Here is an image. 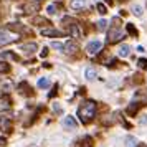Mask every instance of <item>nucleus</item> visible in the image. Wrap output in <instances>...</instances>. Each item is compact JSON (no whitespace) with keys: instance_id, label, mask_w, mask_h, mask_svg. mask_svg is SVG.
Listing matches in <instances>:
<instances>
[{"instance_id":"1","label":"nucleus","mask_w":147,"mask_h":147,"mask_svg":"<svg viewBox=\"0 0 147 147\" xmlns=\"http://www.w3.org/2000/svg\"><path fill=\"white\" fill-rule=\"evenodd\" d=\"M94 116H96V102H94V101H86V102H83L80 106V109H78V117H80L81 122H84V124H88Z\"/></svg>"},{"instance_id":"2","label":"nucleus","mask_w":147,"mask_h":147,"mask_svg":"<svg viewBox=\"0 0 147 147\" xmlns=\"http://www.w3.org/2000/svg\"><path fill=\"white\" fill-rule=\"evenodd\" d=\"M119 23H121L119 18H114L113 20V28L107 33V41L109 43H116V41H119L124 38V32H122V28H121Z\"/></svg>"},{"instance_id":"3","label":"nucleus","mask_w":147,"mask_h":147,"mask_svg":"<svg viewBox=\"0 0 147 147\" xmlns=\"http://www.w3.org/2000/svg\"><path fill=\"white\" fill-rule=\"evenodd\" d=\"M146 106L147 104V91H137V93L134 94V99L131 102V106H129V113L134 114V111L140 106Z\"/></svg>"},{"instance_id":"4","label":"nucleus","mask_w":147,"mask_h":147,"mask_svg":"<svg viewBox=\"0 0 147 147\" xmlns=\"http://www.w3.org/2000/svg\"><path fill=\"white\" fill-rule=\"evenodd\" d=\"M15 41H18V35L17 33H12L8 30H0V48L7 47L10 43H15Z\"/></svg>"},{"instance_id":"5","label":"nucleus","mask_w":147,"mask_h":147,"mask_svg":"<svg viewBox=\"0 0 147 147\" xmlns=\"http://www.w3.org/2000/svg\"><path fill=\"white\" fill-rule=\"evenodd\" d=\"M101 47H102V43H101L99 40H94V41H89L88 43V47H86V51H88V55H96L98 51L101 50Z\"/></svg>"},{"instance_id":"6","label":"nucleus","mask_w":147,"mask_h":147,"mask_svg":"<svg viewBox=\"0 0 147 147\" xmlns=\"http://www.w3.org/2000/svg\"><path fill=\"white\" fill-rule=\"evenodd\" d=\"M69 7L73 10H76V12H80V10H84V8L89 7V3H88V0H71Z\"/></svg>"},{"instance_id":"7","label":"nucleus","mask_w":147,"mask_h":147,"mask_svg":"<svg viewBox=\"0 0 147 147\" xmlns=\"http://www.w3.org/2000/svg\"><path fill=\"white\" fill-rule=\"evenodd\" d=\"M63 51H65L66 55H73V53L78 51V45H76L73 40H69V41H66V43L63 45Z\"/></svg>"},{"instance_id":"8","label":"nucleus","mask_w":147,"mask_h":147,"mask_svg":"<svg viewBox=\"0 0 147 147\" xmlns=\"http://www.w3.org/2000/svg\"><path fill=\"white\" fill-rule=\"evenodd\" d=\"M12 107V101L8 98L7 94H3V96H0V111H8Z\"/></svg>"},{"instance_id":"9","label":"nucleus","mask_w":147,"mask_h":147,"mask_svg":"<svg viewBox=\"0 0 147 147\" xmlns=\"http://www.w3.org/2000/svg\"><path fill=\"white\" fill-rule=\"evenodd\" d=\"M63 126L68 127V129H76V119H74L73 116H66L65 119H63Z\"/></svg>"},{"instance_id":"10","label":"nucleus","mask_w":147,"mask_h":147,"mask_svg":"<svg viewBox=\"0 0 147 147\" xmlns=\"http://www.w3.org/2000/svg\"><path fill=\"white\" fill-rule=\"evenodd\" d=\"M22 51L27 55H32L36 51V45L35 43H25V45H22Z\"/></svg>"},{"instance_id":"11","label":"nucleus","mask_w":147,"mask_h":147,"mask_svg":"<svg viewBox=\"0 0 147 147\" xmlns=\"http://www.w3.org/2000/svg\"><path fill=\"white\" fill-rule=\"evenodd\" d=\"M69 33H71V36H73V38H80V36H81L80 25H76V23L69 25Z\"/></svg>"},{"instance_id":"12","label":"nucleus","mask_w":147,"mask_h":147,"mask_svg":"<svg viewBox=\"0 0 147 147\" xmlns=\"http://www.w3.org/2000/svg\"><path fill=\"white\" fill-rule=\"evenodd\" d=\"M129 53H131V48H129V45H122V47L117 50V55H119L121 58H126V56H129Z\"/></svg>"},{"instance_id":"13","label":"nucleus","mask_w":147,"mask_h":147,"mask_svg":"<svg viewBox=\"0 0 147 147\" xmlns=\"http://www.w3.org/2000/svg\"><path fill=\"white\" fill-rule=\"evenodd\" d=\"M41 35H45V36H60L61 32L55 30V28H50V30H41Z\"/></svg>"},{"instance_id":"14","label":"nucleus","mask_w":147,"mask_h":147,"mask_svg":"<svg viewBox=\"0 0 147 147\" xmlns=\"http://www.w3.org/2000/svg\"><path fill=\"white\" fill-rule=\"evenodd\" d=\"M3 58H8V60H18L15 53H0V60H3Z\"/></svg>"},{"instance_id":"15","label":"nucleus","mask_w":147,"mask_h":147,"mask_svg":"<svg viewBox=\"0 0 147 147\" xmlns=\"http://www.w3.org/2000/svg\"><path fill=\"white\" fill-rule=\"evenodd\" d=\"M86 78L88 80H96V71H94L93 68H88L86 69Z\"/></svg>"},{"instance_id":"16","label":"nucleus","mask_w":147,"mask_h":147,"mask_svg":"<svg viewBox=\"0 0 147 147\" xmlns=\"http://www.w3.org/2000/svg\"><path fill=\"white\" fill-rule=\"evenodd\" d=\"M8 71H10V65L0 61V73H8Z\"/></svg>"},{"instance_id":"17","label":"nucleus","mask_w":147,"mask_h":147,"mask_svg":"<svg viewBox=\"0 0 147 147\" xmlns=\"http://www.w3.org/2000/svg\"><path fill=\"white\" fill-rule=\"evenodd\" d=\"M126 147H136V139L134 137H126Z\"/></svg>"},{"instance_id":"18","label":"nucleus","mask_w":147,"mask_h":147,"mask_svg":"<svg viewBox=\"0 0 147 147\" xmlns=\"http://www.w3.org/2000/svg\"><path fill=\"white\" fill-rule=\"evenodd\" d=\"M50 86V80H47V78H41L40 81H38V88H47Z\"/></svg>"},{"instance_id":"19","label":"nucleus","mask_w":147,"mask_h":147,"mask_svg":"<svg viewBox=\"0 0 147 147\" xmlns=\"http://www.w3.org/2000/svg\"><path fill=\"white\" fill-rule=\"evenodd\" d=\"M106 28H107V22L106 20H99L98 22V30L102 32V30H106Z\"/></svg>"},{"instance_id":"20","label":"nucleus","mask_w":147,"mask_h":147,"mask_svg":"<svg viewBox=\"0 0 147 147\" xmlns=\"http://www.w3.org/2000/svg\"><path fill=\"white\" fill-rule=\"evenodd\" d=\"M132 12H134V15L140 17V15H142V8H140L139 5H134V7H132Z\"/></svg>"},{"instance_id":"21","label":"nucleus","mask_w":147,"mask_h":147,"mask_svg":"<svg viewBox=\"0 0 147 147\" xmlns=\"http://www.w3.org/2000/svg\"><path fill=\"white\" fill-rule=\"evenodd\" d=\"M47 10H48V13H56V5H55V3H51V5H48L47 7Z\"/></svg>"},{"instance_id":"22","label":"nucleus","mask_w":147,"mask_h":147,"mask_svg":"<svg viewBox=\"0 0 147 147\" xmlns=\"http://www.w3.org/2000/svg\"><path fill=\"white\" fill-rule=\"evenodd\" d=\"M50 47H51V48H56V50H63V43H58V41H53V43H50Z\"/></svg>"},{"instance_id":"23","label":"nucleus","mask_w":147,"mask_h":147,"mask_svg":"<svg viewBox=\"0 0 147 147\" xmlns=\"http://www.w3.org/2000/svg\"><path fill=\"white\" fill-rule=\"evenodd\" d=\"M25 10H28V13H32V12H35L36 8H38V5H25Z\"/></svg>"},{"instance_id":"24","label":"nucleus","mask_w":147,"mask_h":147,"mask_svg":"<svg viewBox=\"0 0 147 147\" xmlns=\"http://www.w3.org/2000/svg\"><path fill=\"white\" fill-rule=\"evenodd\" d=\"M2 126H3V131H5V132H10V127H8V121L7 119H2Z\"/></svg>"},{"instance_id":"25","label":"nucleus","mask_w":147,"mask_h":147,"mask_svg":"<svg viewBox=\"0 0 147 147\" xmlns=\"http://www.w3.org/2000/svg\"><path fill=\"white\" fill-rule=\"evenodd\" d=\"M98 10H99V13H101V15H104V13H106V12H107V8L104 7L102 3H99V5H98Z\"/></svg>"},{"instance_id":"26","label":"nucleus","mask_w":147,"mask_h":147,"mask_svg":"<svg viewBox=\"0 0 147 147\" xmlns=\"http://www.w3.org/2000/svg\"><path fill=\"white\" fill-rule=\"evenodd\" d=\"M139 66L140 68H147V60H139Z\"/></svg>"},{"instance_id":"27","label":"nucleus","mask_w":147,"mask_h":147,"mask_svg":"<svg viewBox=\"0 0 147 147\" xmlns=\"http://www.w3.org/2000/svg\"><path fill=\"white\" fill-rule=\"evenodd\" d=\"M127 30H129V32H131L132 35H136V30L132 28V25H127Z\"/></svg>"},{"instance_id":"28","label":"nucleus","mask_w":147,"mask_h":147,"mask_svg":"<svg viewBox=\"0 0 147 147\" xmlns=\"http://www.w3.org/2000/svg\"><path fill=\"white\" fill-rule=\"evenodd\" d=\"M7 144V139H3V137H0V146H5Z\"/></svg>"},{"instance_id":"29","label":"nucleus","mask_w":147,"mask_h":147,"mask_svg":"<svg viewBox=\"0 0 147 147\" xmlns=\"http://www.w3.org/2000/svg\"><path fill=\"white\" fill-rule=\"evenodd\" d=\"M48 53V48H43V51H41V56H47Z\"/></svg>"},{"instance_id":"30","label":"nucleus","mask_w":147,"mask_h":147,"mask_svg":"<svg viewBox=\"0 0 147 147\" xmlns=\"http://www.w3.org/2000/svg\"><path fill=\"white\" fill-rule=\"evenodd\" d=\"M139 147H147V146H144V144H140V146Z\"/></svg>"}]
</instances>
